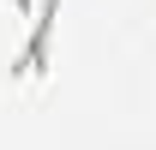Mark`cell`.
<instances>
[{
  "instance_id": "obj_1",
  "label": "cell",
  "mask_w": 156,
  "mask_h": 150,
  "mask_svg": "<svg viewBox=\"0 0 156 150\" xmlns=\"http://www.w3.org/2000/svg\"><path fill=\"white\" fill-rule=\"evenodd\" d=\"M54 12H60V0H42L36 12H30V42H24V54H18V72H24V78H42V72H48V36H54Z\"/></svg>"
}]
</instances>
